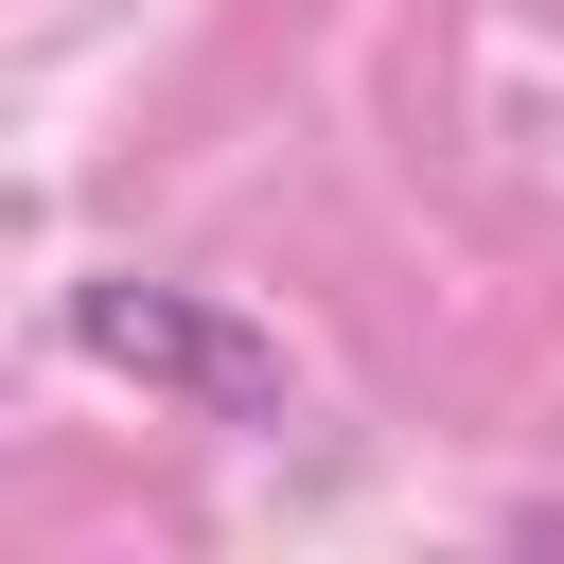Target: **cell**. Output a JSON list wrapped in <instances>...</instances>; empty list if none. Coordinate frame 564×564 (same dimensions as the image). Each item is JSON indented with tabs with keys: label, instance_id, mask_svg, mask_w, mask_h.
<instances>
[{
	"label": "cell",
	"instance_id": "1",
	"mask_svg": "<svg viewBox=\"0 0 564 564\" xmlns=\"http://www.w3.org/2000/svg\"><path fill=\"white\" fill-rule=\"evenodd\" d=\"M53 317H70V352H88V370H123V388H159V405H194V423H300V352H282L247 300H212V282L88 264Z\"/></svg>",
	"mask_w": 564,
	"mask_h": 564
}]
</instances>
